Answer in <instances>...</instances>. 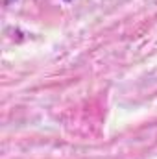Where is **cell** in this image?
I'll return each instance as SVG.
<instances>
[{
    "mask_svg": "<svg viewBox=\"0 0 157 159\" xmlns=\"http://www.w3.org/2000/svg\"><path fill=\"white\" fill-rule=\"evenodd\" d=\"M11 2H15V0H2V4H4V6H9Z\"/></svg>",
    "mask_w": 157,
    "mask_h": 159,
    "instance_id": "6da1fadb",
    "label": "cell"
},
{
    "mask_svg": "<svg viewBox=\"0 0 157 159\" xmlns=\"http://www.w3.org/2000/svg\"><path fill=\"white\" fill-rule=\"evenodd\" d=\"M65 2H74V0H65Z\"/></svg>",
    "mask_w": 157,
    "mask_h": 159,
    "instance_id": "7a4b0ae2",
    "label": "cell"
}]
</instances>
